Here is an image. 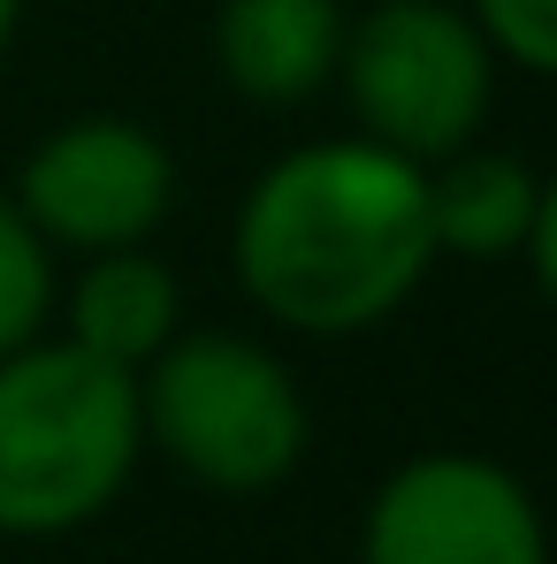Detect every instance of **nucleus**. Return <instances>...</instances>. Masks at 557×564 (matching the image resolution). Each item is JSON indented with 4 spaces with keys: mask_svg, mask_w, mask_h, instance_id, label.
I'll return each mask as SVG.
<instances>
[{
    "mask_svg": "<svg viewBox=\"0 0 557 564\" xmlns=\"http://www.w3.org/2000/svg\"><path fill=\"white\" fill-rule=\"evenodd\" d=\"M229 260L276 328L352 344L397 321L436 268L428 169L360 130L290 145L237 198Z\"/></svg>",
    "mask_w": 557,
    "mask_h": 564,
    "instance_id": "f257e3e1",
    "label": "nucleus"
},
{
    "mask_svg": "<svg viewBox=\"0 0 557 564\" xmlns=\"http://www.w3.org/2000/svg\"><path fill=\"white\" fill-rule=\"evenodd\" d=\"M15 23H23V0H0V54L15 46Z\"/></svg>",
    "mask_w": 557,
    "mask_h": 564,
    "instance_id": "ddd939ff",
    "label": "nucleus"
},
{
    "mask_svg": "<svg viewBox=\"0 0 557 564\" xmlns=\"http://www.w3.org/2000/svg\"><path fill=\"white\" fill-rule=\"evenodd\" d=\"M527 268H535V290L557 305V169L543 176V198H535V229H527V252H519Z\"/></svg>",
    "mask_w": 557,
    "mask_h": 564,
    "instance_id": "f8f14e48",
    "label": "nucleus"
},
{
    "mask_svg": "<svg viewBox=\"0 0 557 564\" xmlns=\"http://www.w3.org/2000/svg\"><path fill=\"white\" fill-rule=\"evenodd\" d=\"M535 198H543V176L519 153H496L481 138L459 145V153H443V161H428V237H436V260H465V268L519 260L527 229H535Z\"/></svg>",
    "mask_w": 557,
    "mask_h": 564,
    "instance_id": "6e6552de",
    "label": "nucleus"
},
{
    "mask_svg": "<svg viewBox=\"0 0 557 564\" xmlns=\"http://www.w3.org/2000/svg\"><path fill=\"white\" fill-rule=\"evenodd\" d=\"M146 458L138 375L69 336L0 359V534L54 542L93 527Z\"/></svg>",
    "mask_w": 557,
    "mask_h": 564,
    "instance_id": "f03ea898",
    "label": "nucleus"
},
{
    "mask_svg": "<svg viewBox=\"0 0 557 564\" xmlns=\"http://www.w3.org/2000/svg\"><path fill=\"white\" fill-rule=\"evenodd\" d=\"M62 305V336L85 344L107 367H146L176 328H184V290L176 275L146 252V245H115V252H85L77 282L54 297Z\"/></svg>",
    "mask_w": 557,
    "mask_h": 564,
    "instance_id": "1a4fd4ad",
    "label": "nucleus"
},
{
    "mask_svg": "<svg viewBox=\"0 0 557 564\" xmlns=\"http://www.w3.org/2000/svg\"><path fill=\"white\" fill-rule=\"evenodd\" d=\"M54 297V245L15 214V198H0V359L46 336Z\"/></svg>",
    "mask_w": 557,
    "mask_h": 564,
    "instance_id": "9d476101",
    "label": "nucleus"
},
{
    "mask_svg": "<svg viewBox=\"0 0 557 564\" xmlns=\"http://www.w3.org/2000/svg\"><path fill=\"white\" fill-rule=\"evenodd\" d=\"M169 206H176V153L130 115H69L15 169V214L54 252L77 260L146 245L169 221Z\"/></svg>",
    "mask_w": 557,
    "mask_h": 564,
    "instance_id": "423d86ee",
    "label": "nucleus"
},
{
    "mask_svg": "<svg viewBox=\"0 0 557 564\" xmlns=\"http://www.w3.org/2000/svg\"><path fill=\"white\" fill-rule=\"evenodd\" d=\"M360 564H550V527L512 466L481 451H420L367 496Z\"/></svg>",
    "mask_w": 557,
    "mask_h": 564,
    "instance_id": "39448f33",
    "label": "nucleus"
},
{
    "mask_svg": "<svg viewBox=\"0 0 557 564\" xmlns=\"http://www.w3.org/2000/svg\"><path fill=\"white\" fill-rule=\"evenodd\" d=\"M465 8H473V23L504 69H527V77L557 85V0H465Z\"/></svg>",
    "mask_w": 557,
    "mask_h": 564,
    "instance_id": "9b49d317",
    "label": "nucleus"
},
{
    "mask_svg": "<svg viewBox=\"0 0 557 564\" xmlns=\"http://www.w3.org/2000/svg\"><path fill=\"white\" fill-rule=\"evenodd\" d=\"M138 412L146 443L214 496H268L313 443V404L290 359L237 328H176L138 367Z\"/></svg>",
    "mask_w": 557,
    "mask_h": 564,
    "instance_id": "7ed1b4c3",
    "label": "nucleus"
},
{
    "mask_svg": "<svg viewBox=\"0 0 557 564\" xmlns=\"http://www.w3.org/2000/svg\"><path fill=\"white\" fill-rule=\"evenodd\" d=\"M344 23H352L344 0H222L214 62L229 93L253 107H306L336 85Z\"/></svg>",
    "mask_w": 557,
    "mask_h": 564,
    "instance_id": "0eeeda50",
    "label": "nucleus"
},
{
    "mask_svg": "<svg viewBox=\"0 0 557 564\" xmlns=\"http://www.w3.org/2000/svg\"><path fill=\"white\" fill-rule=\"evenodd\" d=\"M496 77L504 62L465 0H374L344 23L336 54V93L352 107V130L420 169L489 130Z\"/></svg>",
    "mask_w": 557,
    "mask_h": 564,
    "instance_id": "20e7f679",
    "label": "nucleus"
}]
</instances>
